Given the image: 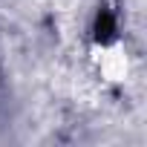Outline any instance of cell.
I'll return each instance as SVG.
<instances>
[{
  "instance_id": "1",
  "label": "cell",
  "mask_w": 147,
  "mask_h": 147,
  "mask_svg": "<svg viewBox=\"0 0 147 147\" xmlns=\"http://www.w3.org/2000/svg\"><path fill=\"white\" fill-rule=\"evenodd\" d=\"M95 69H98V75L104 81H110V84L127 81V75H130V55H127L124 43H118V40L101 43L98 52H95Z\"/></svg>"
}]
</instances>
